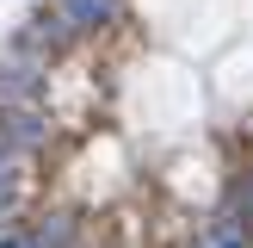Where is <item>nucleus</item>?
<instances>
[{
	"instance_id": "obj_6",
	"label": "nucleus",
	"mask_w": 253,
	"mask_h": 248,
	"mask_svg": "<svg viewBox=\"0 0 253 248\" xmlns=\"http://www.w3.org/2000/svg\"><path fill=\"white\" fill-rule=\"evenodd\" d=\"M0 248H37V242H0Z\"/></svg>"
},
{
	"instance_id": "obj_2",
	"label": "nucleus",
	"mask_w": 253,
	"mask_h": 248,
	"mask_svg": "<svg viewBox=\"0 0 253 248\" xmlns=\"http://www.w3.org/2000/svg\"><path fill=\"white\" fill-rule=\"evenodd\" d=\"M0 130H6L19 149H37V143H43V118H37L31 106H0Z\"/></svg>"
},
{
	"instance_id": "obj_3",
	"label": "nucleus",
	"mask_w": 253,
	"mask_h": 248,
	"mask_svg": "<svg viewBox=\"0 0 253 248\" xmlns=\"http://www.w3.org/2000/svg\"><path fill=\"white\" fill-rule=\"evenodd\" d=\"M62 19L74 31H99V25L118 19V0H62Z\"/></svg>"
},
{
	"instance_id": "obj_7",
	"label": "nucleus",
	"mask_w": 253,
	"mask_h": 248,
	"mask_svg": "<svg viewBox=\"0 0 253 248\" xmlns=\"http://www.w3.org/2000/svg\"><path fill=\"white\" fill-rule=\"evenodd\" d=\"M222 248H241V242H235V236H222Z\"/></svg>"
},
{
	"instance_id": "obj_4",
	"label": "nucleus",
	"mask_w": 253,
	"mask_h": 248,
	"mask_svg": "<svg viewBox=\"0 0 253 248\" xmlns=\"http://www.w3.org/2000/svg\"><path fill=\"white\" fill-rule=\"evenodd\" d=\"M6 198H12V149L0 143V205H6Z\"/></svg>"
},
{
	"instance_id": "obj_5",
	"label": "nucleus",
	"mask_w": 253,
	"mask_h": 248,
	"mask_svg": "<svg viewBox=\"0 0 253 248\" xmlns=\"http://www.w3.org/2000/svg\"><path fill=\"white\" fill-rule=\"evenodd\" d=\"M241 223L253 230V180H247V192H241Z\"/></svg>"
},
{
	"instance_id": "obj_1",
	"label": "nucleus",
	"mask_w": 253,
	"mask_h": 248,
	"mask_svg": "<svg viewBox=\"0 0 253 248\" xmlns=\"http://www.w3.org/2000/svg\"><path fill=\"white\" fill-rule=\"evenodd\" d=\"M37 93H43V74L37 68H19V62L0 68V106H37Z\"/></svg>"
}]
</instances>
